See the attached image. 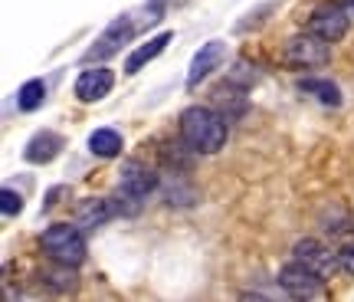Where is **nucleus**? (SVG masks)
Returning a JSON list of instances; mask_svg holds the SVG:
<instances>
[{
  "label": "nucleus",
  "mask_w": 354,
  "mask_h": 302,
  "mask_svg": "<svg viewBox=\"0 0 354 302\" xmlns=\"http://www.w3.org/2000/svg\"><path fill=\"white\" fill-rule=\"evenodd\" d=\"M180 139L201 154H214L227 145V118L216 109L190 105L180 112Z\"/></svg>",
  "instance_id": "obj_1"
},
{
  "label": "nucleus",
  "mask_w": 354,
  "mask_h": 302,
  "mask_svg": "<svg viewBox=\"0 0 354 302\" xmlns=\"http://www.w3.org/2000/svg\"><path fill=\"white\" fill-rule=\"evenodd\" d=\"M39 247L50 256L53 263H66V266H79L86 260V237H82V226L79 224H53L43 230Z\"/></svg>",
  "instance_id": "obj_2"
},
{
  "label": "nucleus",
  "mask_w": 354,
  "mask_h": 302,
  "mask_svg": "<svg viewBox=\"0 0 354 302\" xmlns=\"http://www.w3.org/2000/svg\"><path fill=\"white\" fill-rule=\"evenodd\" d=\"M328 60H331L328 39L315 37V33L292 37L289 43L282 46V63L292 66V69H315V66H325Z\"/></svg>",
  "instance_id": "obj_3"
},
{
  "label": "nucleus",
  "mask_w": 354,
  "mask_h": 302,
  "mask_svg": "<svg viewBox=\"0 0 354 302\" xmlns=\"http://www.w3.org/2000/svg\"><path fill=\"white\" fill-rule=\"evenodd\" d=\"M158 188V175H154L148 164L141 161H125L122 164V171H118V194L125 197V201H135L141 207V201Z\"/></svg>",
  "instance_id": "obj_4"
},
{
  "label": "nucleus",
  "mask_w": 354,
  "mask_h": 302,
  "mask_svg": "<svg viewBox=\"0 0 354 302\" xmlns=\"http://www.w3.org/2000/svg\"><path fill=\"white\" fill-rule=\"evenodd\" d=\"M135 37V24L128 20V17H118V20H112L109 24V30L102 33L92 46L86 50V63H99V60H109V56H115V53L125 46L128 39Z\"/></svg>",
  "instance_id": "obj_5"
},
{
  "label": "nucleus",
  "mask_w": 354,
  "mask_h": 302,
  "mask_svg": "<svg viewBox=\"0 0 354 302\" xmlns=\"http://www.w3.org/2000/svg\"><path fill=\"white\" fill-rule=\"evenodd\" d=\"M322 283L325 279L318 276L315 269H308L305 263L292 260L279 269V286L289 292V296H299V299H308V296H318L322 292Z\"/></svg>",
  "instance_id": "obj_6"
},
{
  "label": "nucleus",
  "mask_w": 354,
  "mask_h": 302,
  "mask_svg": "<svg viewBox=\"0 0 354 302\" xmlns=\"http://www.w3.org/2000/svg\"><path fill=\"white\" fill-rule=\"evenodd\" d=\"M295 260L299 263H305L308 269H315L322 279H328V276H335V269H338V253H331L325 243H318V240H312V237H305V240H299L295 243Z\"/></svg>",
  "instance_id": "obj_7"
},
{
  "label": "nucleus",
  "mask_w": 354,
  "mask_h": 302,
  "mask_svg": "<svg viewBox=\"0 0 354 302\" xmlns=\"http://www.w3.org/2000/svg\"><path fill=\"white\" fill-rule=\"evenodd\" d=\"M348 20H351V17H348L338 3H331V7H318V10L308 17V33L328 39V43H338V39L348 33Z\"/></svg>",
  "instance_id": "obj_8"
},
{
  "label": "nucleus",
  "mask_w": 354,
  "mask_h": 302,
  "mask_svg": "<svg viewBox=\"0 0 354 302\" xmlns=\"http://www.w3.org/2000/svg\"><path fill=\"white\" fill-rule=\"evenodd\" d=\"M115 86V73L105 66H88L76 79V99L79 102H99L105 99Z\"/></svg>",
  "instance_id": "obj_9"
},
{
  "label": "nucleus",
  "mask_w": 354,
  "mask_h": 302,
  "mask_svg": "<svg viewBox=\"0 0 354 302\" xmlns=\"http://www.w3.org/2000/svg\"><path fill=\"white\" fill-rule=\"evenodd\" d=\"M227 60V43H220V39H210V43H203L197 56H194V63H190V73H187V89H197L207 79V76L220 69V63Z\"/></svg>",
  "instance_id": "obj_10"
},
{
  "label": "nucleus",
  "mask_w": 354,
  "mask_h": 302,
  "mask_svg": "<svg viewBox=\"0 0 354 302\" xmlns=\"http://www.w3.org/2000/svg\"><path fill=\"white\" fill-rule=\"evenodd\" d=\"M214 105H216V112L223 115L227 122H233V118H240L243 112H246V89L236 86V82H223V86H216L214 89Z\"/></svg>",
  "instance_id": "obj_11"
},
{
  "label": "nucleus",
  "mask_w": 354,
  "mask_h": 302,
  "mask_svg": "<svg viewBox=\"0 0 354 302\" xmlns=\"http://www.w3.org/2000/svg\"><path fill=\"white\" fill-rule=\"evenodd\" d=\"M115 214H118V211H115L112 201H105V197H86V201L76 207V224L82 226V230H95V226L109 224Z\"/></svg>",
  "instance_id": "obj_12"
},
{
  "label": "nucleus",
  "mask_w": 354,
  "mask_h": 302,
  "mask_svg": "<svg viewBox=\"0 0 354 302\" xmlns=\"http://www.w3.org/2000/svg\"><path fill=\"white\" fill-rule=\"evenodd\" d=\"M171 39H174V33H171V30H165V33L151 37L148 43H141L138 50H135V53H131V56L125 60V73H128V76H135L138 69H145V66L151 63V60H158V56L165 53V46L171 43Z\"/></svg>",
  "instance_id": "obj_13"
},
{
  "label": "nucleus",
  "mask_w": 354,
  "mask_h": 302,
  "mask_svg": "<svg viewBox=\"0 0 354 302\" xmlns=\"http://www.w3.org/2000/svg\"><path fill=\"white\" fill-rule=\"evenodd\" d=\"M59 148H63V139L56 132H39V135H33V139L26 141L24 158L30 164H50L59 154Z\"/></svg>",
  "instance_id": "obj_14"
},
{
  "label": "nucleus",
  "mask_w": 354,
  "mask_h": 302,
  "mask_svg": "<svg viewBox=\"0 0 354 302\" xmlns=\"http://www.w3.org/2000/svg\"><path fill=\"white\" fill-rule=\"evenodd\" d=\"M88 151L99 154V158H115L122 151V135L115 128H95L88 135Z\"/></svg>",
  "instance_id": "obj_15"
},
{
  "label": "nucleus",
  "mask_w": 354,
  "mask_h": 302,
  "mask_svg": "<svg viewBox=\"0 0 354 302\" xmlns=\"http://www.w3.org/2000/svg\"><path fill=\"white\" fill-rule=\"evenodd\" d=\"M43 102H46V82L43 79H30L17 92V109L20 112H37Z\"/></svg>",
  "instance_id": "obj_16"
},
{
  "label": "nucleus",
  "mask_w": 354,
  "mask_h": 302,
  "mask_svg": "<svg viewBox=\"0 0 354 302\" xmlns=\"http://www.w3.org/2000/svg\"><path fill=\"white\" fill-rule=\"evenodd\" d=\"M299 89L308 92V96H315L322 105H342V92H338V86L328 82V79H302Z\"/></svg>",
  "instance_id": "obj_17"
},
{
  "label": "nucleus",
  "mask_w": 354,
  "mask_h": 302,
  "mask_svg": "<svg viewBox=\"0 0 354 302\" xmlns=\"http://www.w3.org/2000/svg\"><path fill=\"white\" fill-rule=\"evenodd\" d=\"M76 266H66V263H53L46 273H43V279L50 283V286H56V290H76V273H73Z\"/></svg>",
  "instance_id": "obj_18"
},
{
  "label": "nucleus",
  "mask_w": 354,
  "mask_h": 302,
  "mask_svg": "<svg viewBox=\"0 0 354 302\" xmlns=\"http://www.w3.org/2000/svg\"><path fill=\"white\" fill-rule=\"evenodd\" d=\"M227 79H230V82H236V86H243V89H250L256 79H259V73H256V66H250L246 60H236Z\"/></svg>",
  "instance_id": "obj_19"
},
{
  "label": "nucleus",
  "mask_w": 354,
  "mask_h": 302,
  "mask_svg": "<svg viewBox=\"0 0 354 302\" xmlns=\"http://www.w3.org/2000/svg\"><path fill=\"white\" fill-rule=\"evenodd\" d=\"M0 211H3V217H17L24 211V197L13 188H3L0 190Z\"/></svg>",
  "instance_id": "obj_20"
},
{
  "label": "nucleus",
  "mask_w": 354,
  "mask_h": 302,
  "mask_svg": "<svg viewBox=\"0 0 354 302\" xmlns=\"http://www.w3.org/2000/svg\"><path fill=\"white\" fill-rule=\"evenodd\" d=\"M338 263H342L344 273H351L354 276V243H344L342 250H338Z\"/></svg>",
  "instance_id": "obj_21"
},
{
  "label": "nucleus",
  "mask_w": 354,
  "mask_h": 302,
  "mask_svg": "<svg viewBox=\"0 0 354 302\" xmlns=\"http://www.w3.org/2000/svg\"><path fill=\"white\" fill-rule=\"evenodd\" d=\"M335 3H338V7H342L348 17H354V0H335Z\"/></svg>",
  "instance_id": "obj_22"
},
{
  "label": "nucleus",
  "mask_w": 354,
  "mask_h": 302,
  "mask_svg": "<svg viewBox=\"0 0 354 302\" xmlns=\"http://www.w3.org/2000/svg\"><path fill=\"white\" fill-rule=\"evenodd\" d=\"M154 7H161V10H165V3H180V0H151Z\"/></svg>",
  "instance_id": "obj_23"
}]
</instances>
